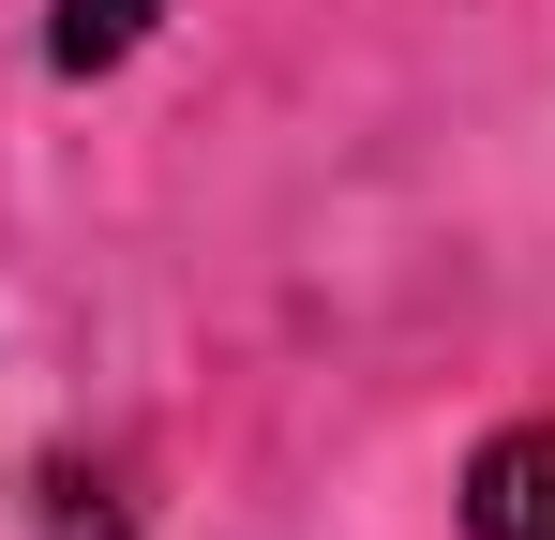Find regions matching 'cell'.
<instances>
[{
	"instance_id": "obj_2",
	"label": "cell",
	"mask_w": 555,
	"mask_h": 540,
	"mask_svg": "<svg viewBox=\"0 0 555 540\" xmlns=\"http://www.w3.org/2000/svg\"><path fill=\"white\" fill-rule=\"evenodd\" d=\"M135 15H151V0H61V30H46V46H61V76L120 61V46H135Z\"/></svg>"
},
{
	"instance_id": "obj_1",
	"label": "cell",
	"mask_w": 555,
	"mask_h": 540,
	"mask_svg": "<svg viewBox=\"0 0 555 540\" xmlns=\"http://www.w3.org/2000/svg\"><path fill=\"white\" fill-rule=\"evenodd\" d=\"M465 540H555V421H495L465 450Z\"/></svg>"
}]
</instances>
